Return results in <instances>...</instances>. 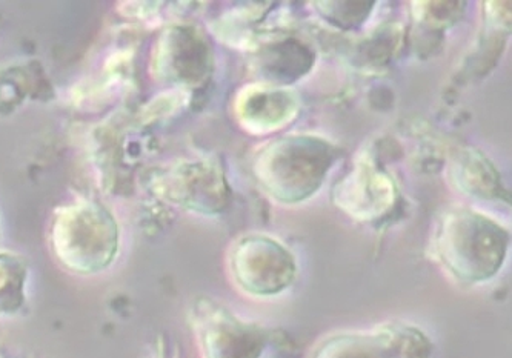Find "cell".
<instances>
[{"label":"cell","mask_w":512,"mask_h":358,"mask_svg":"<svg viewBox=\"0 0 512 358\" xmlns=\"http://www.w3.org/2000/svg\"><path fill=\"white\" fill-rule=\"evenodd\" d=\"M310 51L306 50L299 42L293 44H282L277 48H273L270 53L266 54L265 65L266 73L270 74L271 79L286 80L288 77L299 79L300 74L306 73L310 67L299 65L294 59H311Z\"/></svg>","instance_id":"obj_13"},{"label":"cell","mask_w":512,"mask_h":358,"mask_svg":"<svg viewBox=\"0 0 512 358\" xmlns=\"http://www.w3.org/2000/svg\"><path fill=\"white\" fill-rule=\"evenodd\" d=\"M449 173L456 188L468 196L505 202L508 199V191L503 186L499 171L480 151L465 150L457 154Z\"/></svg>","instance_id":"obj_11"},{"label":"cell","mask_w":512,"mask_h":358,"mask_svg":"<svg viewBox=\"0 0 512 358\" xmlns=\"http://www.w3.org/2000/svg\"><path fill=\"white\" fill-rule=\"evenodd\" d=\"M50 243L54 257L65 269L93 276L110 268L119 254V223L102 203L77 200L54 213Z\"/></svg>","instance_id":"obj_3"},{"label":"cell","mask_w":512,"mask_h":358,"mask_svg":"<svg viewBox=\"0 0 512 358\" xmlns=\"http://www.w3.org/2000/svg\"><path fill=\"white\" fill-rule=\"evenodd\" d=\"M151 186L160 199L205 216L220 214L230 205V183L213 159L174 163L156 174Z\"/></svg>","instance_id":"obj_6"},{"label":"cell","mask_w":512,"mask_h":358,"mask_svg":"<svg viewBox=\"0 0 512 358\" xmlns=\"http://www.w3.org/2000/svg\"><path fill=\"white\" fill-rule=\"evenodd\" d=\"M28 263L13 252H0V317L19 311L25 303Z\"/></svg>","instance_id":"obj_12"},{"label":"cell","mask_w":512,"mask_h":358,"mask_svg":"<svg viewBox=\"0 0 512 358\" xmlns=\"http://www.w3.org/2000/svg\"><path fill=\"white\" fill-rule=\"evenodd\" d=\"M228 266L234 283L253 297L279 296L293 286L299 274L293 252L265 234H250L237 240Z\"/></svg>","instance_id":"obj_5"},{"label":"cell","mask_w":512,"mask_h":358,"mask_svg":"<svg viewBox=\"0 0 512 358\" xmlns=\"http://www.w3.org/2000/svg\"><path fill=\"white\" fill-rule=\"evenodd\" d=\"M336 162L333 143L316 134L279 137L254 160V176L277 202L296 205L322 188Z\"/></svg>","instance_id":"obj_2"},{"label":"cell","mask_w":512,"mask_h":358,"mask_svg":"<svg viewBox=\"0 0 512 358\" xmlns=\"http://www.w3.org/2000/svg\"><path fill=\"white\" fill-rule=\"evenodd\" d=\"M200 358H262L270 346V329L240 319L227 306L199 297L190 309Z\"/></svg>","instance_id":"obj_4"},{"label":"cell","mask_w":512,"mask_h":358,"mask_svg":"<svg viewBox=\"0 0 512 358\" xmlns=\"http://www.w3.org/2000/svg\"><path fill=\"white\" fill-rule=\"evenodd\" d=\"M319 5L325 19L330 20L331 24L340 25L343 28L357 27L363 24L371 11H373L374 4L370 2H360V4H351V2H322Z\"/></svg>","instance_id":"obj_14"},{"label":"cell","mask_w":512,"mask_h":358,"mask_svg":"<svg viewBox=\"0 0 512 358\" xmlns=\"http://www.w3.org/2000/svg\"><path fill=\"white\" fill-rule=\"evenodd\" d=\"M508 229L485 214L454 208L440 220L433 240L434 257L449 276L466 285L489 282L508 256Z\"/></svg>","instance_id":"obj_1"},{"label":"cell","mask_w":512,"mask_h":358,"mask_svg":"<svg viewBox=\"0 0 512 358\" xmlns=\"http://www.w3.org/2000/svg\"><path fill=\"white\" fill-rule=\"evenodd\" d=\"M433 351V342L422 329L393 322L368 331L331 335L311 358H431Z\"/></svg>","instance_id":"obj_7"},{"label":"cell","mask_w":512,"mask_h":358,"mask_svg":"<svg viewBox=\"0 0 512 358\" xmlns=\"http://www.w3.org/2000/svg\"><path fill=\"white\" fill-rule=\"evenodd\" d=\"M213 73V50L202 31L194 27L168 28L160 36L153 57V74L176 87H197Z\"/></svg>","instance_id":"obj_8"},{"label":"cell","mask_w":512,"mask_h":358,"mask_svg":"<svg viewBox=\"0 0 512 358\" xmlns=\"http://www.w3.org/2000/svg\"><path fill=\"white\" fill-rule=\"evenodd\" d=\"M299 97L273 83H254L243 88L234 102V113L243 130L251 134L274 133L293 122L299 114Z\"/></svg>","instance_id":"obj_10"},{"label":"cell","mask_w":512,"mask_h":358,"mask_svg":"<svg viewBox=\"0 0 512 358\" xmlns=\"http://www.w3.org/2000/svg\"><path fill=\"white\" fill-rule=\"evenodd\" d=\"M394 202V180L368 157H360L353 170L334 188V203L343 213L360 222L382 219Z\"/></svg>","instance_id":"obj_9"},{"label":"cell","mask_w":512,"mask_h":358,"mask_svg":"<svg viewBox=\"0 0 512 358\" xmlns=\"http://www.w3.org/2000/svg\"><path fill=\"white\" fill-rule=\"evenodd\" d=\"M157 358H171L170 355L167 354V351L160 352L159 357Z\"/></svg>","instance_id":"obj_15"}]
</instances>
